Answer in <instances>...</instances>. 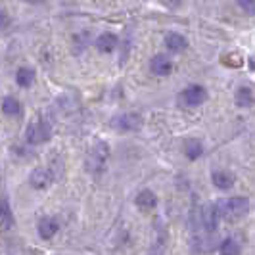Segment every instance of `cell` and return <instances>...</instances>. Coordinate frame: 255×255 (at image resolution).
<instances>
[{"instance_id": "6da1fadb", "label": "cell", "mask_w": 255, "mask_h": 255, "mask_svg": "<svg viewBox=\"0 0 255 255\" xmlns=\"http://www.w3.org/2000/svg\"><path fill=\"white\" fill-rule=\"evenodd\" d=\"M217 205V213L219 217L227 219V221H236V219H242L248 209H250V200L244 198V196H234V198H227V200H221Z\"/></svg>"}, {"instance_id": "7a4b0ae2", "label": "cell", "mask_w": 255, "mask_h": 255, "mask_svg": "<svg viewBox=\"0 0 255 255\" xmlns=\"http://www.w3.org/2000/svg\"><path fill=\"white\" fill-rule=\"evenodd\" d=\"M52 136V128L48 125V121L44 119H37L33 123H29V127L25 130V138L31 144H42V142L50 140Z\"/></svg>"}, {"instance_id": "3957f363", "label": "cell", "mask_w": 255, "mask_h": 255, "mask_svg": "<svg viewBox=\"0 0 255 255\" xmlns=\"http://www.w3.org/2000/svg\"><path fill=\"white\" fill-rule=\"evenodd\" d=\"M108 155H110V146L106 142H96V146L90 150L89 157H87V169L92 173L100 171L108 159Z\"/></svg>"}, {"instance_id": "277c9868", "label": "cell", "mask_w": 255, "mask_h": 255, "mask_svg": "<svg viewBox=\"0 0 255 255\" xmlns=\"http://www.w3.org/2000/svg\"><path fill=\"white\" fill-rule=\"evenodd\" d=\"M207 100V90L204 87H188L182 94L179 96V102L184 104L186 108H196V106H202Z\"/></svg>"}, {"instance_id": "5b68a950", "label": "cell", "mask_w": 255, "mask_h": 255, "mask_svg": "<svg viewBox=\"0 0 255 255\" xmlns=\"http://www.w3.org/2000/svg\"><path fill=\"white\" fill-rule=\"evenodd\" d=\"M115 130H138L142 127V117L136 114H123L114 119Z\"/></svg>"}, {"instance_id": "8992f818", "label": "cell", "mask_w": 255, "mask_h": 255, "mask_svg": "<svg viewBox=\"0 0 255 255\" xmlns=\"http://www.w3.org/2000/svg\"><path fill=\"white\" fill-rule=\"evenodd\" d=\"M50 182H52V171L46 169V167H38V169H35V171L31 173V177H29V184H31L35 190L46 188Z\"/></svg>"}, {"instance_id": "52a82bcc", "label": "cell", "mask_w": 255, "mask_h": 255, "mask_svg": "<svg viewBox=\"0 0 255 255\" xmlns=\"http://www.w3.org/2000/svg\"><path fill=\"white\" fill-rule=\"evenodd\" d=\"M171 69H173V64L163 54H157V56H153L152 60H150V71H152L153 75L165 77L171 73Z\"/></svg>"}, {"instance_id": "ba28073f", "label": "cell", "mask_w": 255, "mask_h": 255, "mask_svg": "<svg viewBox=\"0 0 255 255\" xmlns=\"http://www.w3.org/2000/svg\"><path fill=\"white\" fill-rule=\"evenodd\" d=\"M202 225H204L205 230H217V223H219V213H217V205L215 204H207L202 209Z\"/></svg>"}, {"instance_id": "9c48e42d", "label": "cell", "mask_w": 255, "mask_h": 255, "mask_svg": "<svg viewBox=\"0 0 255 255\" xmlns=\"http://www.w3.org/2000/svg\"><path fill=\"white\" fill-rule=\"evenodd\" d=\"M60 229V225H58V221L52 217H44L40 219V223H38V236L42 238V240H50L52 236L58 232Z\"/></svg>"}, {"instance_id": "30bf717a", "label": "cell", "mask_w": 255, "mask_h": 255, "mask_svg": "<svg viewBox=\"0 0 255 255\" xmlns=\"http://www.w3.org/2000/svg\"><path fill=\"white\" fill-rule=\"evenodd\" d=\"M117 46H119V38L115 37L114 33H102L100 37L96 38V48L100 52L110 54V52H114Z\"/></svg>"}, {"instance_id": "8fae6325", "label": "cell", "mask_w": 255, "mask_h": 255, "mask_svg": "<svg viewBox=\"0 0 255 255\" xmlns=\"http://www.w3.org/2000/svg\"><path fill=\"white\" fill-rule=\"evenodd\" d=\"M211 180H213V184L217 186L219 190H229V188H232V184H234V175L227 173V171H215L211 175Z\"/></svg>"}, {"instance_id": "7c38bea8", "label": "cell", "mask_w": 255, "mask_h": 255, "mask_svg": "<svg viewBox=\"0 0 255 255\" xmlns=\"http://www.w3.org/2000/svg\"><path fill=\"white\" fill-rule=\"evenodd\" d=\"M155 204H157V198H155V194H153L152 190H142L140 194L136 196V205H138L140 209H144V211L153 209Z\"/></svg>"}, {"instance_id": "4fadbf2b", "label": "cell", "mask_w": 255, "mask_h": 255, "mask_svg": "<svg viewBox=\"0 0 255 255\" xmlns=\"http://www.w3.org/2000/svg\"><path fill=\"white\" fill-rule=\"evenodd\" d=\"M165 44L171 52H180L186 48L188 40L182 37V35H179V33H169L165 37Z\"/></svg>"}, {"instance_id": "5bb4252c", "label": "cell", "mask_w": 255, "mask_h": 255, "mask_svg": "<svg viewBox=\"0 0 255 255\" xmlns=\"http://www.w3.org/2000/svg\"><path fill=\"white\" fill-rule=\"evenodd\" d=\"M2 112H4V115H8V117H17V115L21 114V104H19L17 98H13V96H6L2 100Z\"/></svg>"}, {"instance_id": "9a60e30c", "label": "cell", "mask_w": 255, "mask_h": 255, "mask_svg": "<svg viewBox=\"0 0 255 255\" xmlns=\"http://www.w3.org/2000/svg\"><path fill=\"white\" fill-rule=\"evenodd\" d=\"M236 104L240 108H252L254 106V90H252V87H240L236 90Z\"/></svg>"}, {"instance_id": "2e32d148", "label": "cell", "mask_w": 255, "mask_h": 255, "mask_svg": "<svg viewBox=\"0 0 255 255\" xmlns=\"http://www.w3.org/2000/svg\"><path fill=\"white\" fill-rule=\"evenodd\" d=\"M15 81H17V85L23 87V89L31 87L33 81H35V69H31V67H21V69H17Z\"/></svg>"}, {"instance_id": "e0dca14e", "label": "cell", "mask_w": 255, "mask_h": 255, "mask_svg": "<svg viewBox=\"0 0 255 255\" xmlns=\"http://www.w3.org/2000/svg\"><path fill=\"white\" fill-rule=\"evenodd\" d=\"M184 152H186V157L188 159H198L202 153H204V144L196 138H190L184 144Z\"/></svg>"}, {"instance_id": "ac0fdd59", "label": "cell", "mask_w": 255, "mask_h": 255, "mask_svg": "<svg viewBox=\"0 0 255 255\" xmlns=\"http://www.w3.org/2000/svg\"><path fill=\"white\" fill-rule=\"evenodd\" d=\"M242 254V248H240V244L236 242V240H225V242H221V255H240Z\"/></svg>"}, {"instance_id": "d6986e66", "label": "cell", "mask_w": 255, "mask_h": 255, "mask_svg": "<svg viewBox=\"0 0 255 255\" xmlns=\"http://www.w3.org/2000/svg\"><path fill=\"white\" fill-rule=\"evenodd\" d=\"M12 211H10V207L8 204L4 202V200H0V227L2 229H8L10 225H12Z\"/></svg>"}, {"instance_id": "ffe728a7", "label": "cell", "mask_w": 255, "mask_h": 255, "mask_svg": "<svg viewBox=\"0 0 255 255\" xmlns=\"http://www.w3.org/2000/svg\"><path fill=\"white\" fill-rule=\"evenodd\" d=\"M238 6H240V8H244V10H248V13H254V8H255L254 2H240Z\"/></svg>"}, {"instance_id": "44dd1931", "label": "cell", "mask_w": 255, "mask_h": 255, "mask_svg": "<svg viewBox=\"0 0 255 255\" xmlns=\"http://www.w3.org/2000/svg\"><path fill=\"white\" fill-rule=\"evenodd\" d=\"M8 21H10V19H8V13L4 12V10H0V27H6Z\"/></svg>"}]
</instances>
